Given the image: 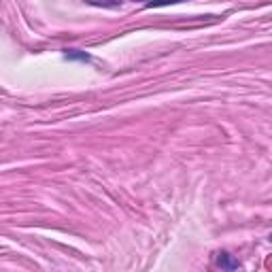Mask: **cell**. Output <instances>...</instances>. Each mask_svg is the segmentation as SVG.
I'll return each mask as SVG.
<instances>
[{
  "instance_id": "obj_2",
  "label": "cell",
  "mask_w": 272,
  "mask_h": 272,
  "mask_svg": "<svg viewBox=\"0 0 272 272\" xmlns=\"http://www.w3.org/2000/svg\"><path fill=\"white\" fill-rule=\"evenodd\" d=\"M170 3H181V0H151L149 7H164V5H170Z\"/></svg>"
},
{
  "instance_id": "obj_1",
  "label": "cell",
  "mask_w": 272,
  "mask_h": 272,
  "mask_svg": "<svg viewBox=\"0 0 272 272\" xmlns=\"http://www.w3.org/2000/svg\"><path fill=\"white\" fill-rule=\"evenodd\" d=\"M217 264H219L221 268H225V270H234V268H238V261L234 259L230 253H225V251H221V253H217Z\"/></svg>"
},
{
  "instance_id": "obj_3",
  "label": "cell",
  "mask_w": 272,
  "mask_h": 272,
  "mask_svg": "<svg viewBox=\"0 0 272 272\" xmlns=\"http://www.w3.org/2000/svg\"><path fill=\"white\" fill-rule=\"evenodd\" d=\"M270 242H272V234H270Z\"/></svg>"
}]
</instances>
